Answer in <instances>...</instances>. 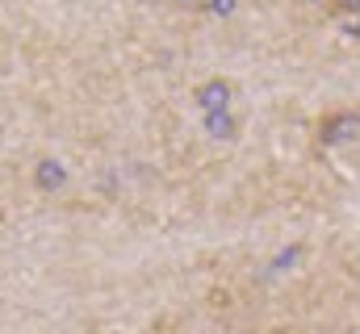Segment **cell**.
<instances>
[{
  "label": "cell",
  "mask_w": 360,
  "mask_h": 334,
  "mask_svg": "<svg viewBox=\"0 0 360 334\" xmlns=\"http://www.w3.org/2000/svg\"><path fill=\"white\" fill-rule=\"evenodd\" d=\"M314 142H319L323 151H340V147L360 142V109L356 105L327 109V113L314 121Z\"/></svg>",
  "instance_id": "obj_1"
},
{
  "label": "cell",
  "mask_w": 360,
  "mask_h": 334,
  "mask_svg": "<svg viewBox=\"0 0 360 334\" xmlns=\"http://www.w3.org/2000/svg\"><path fill=\"white\" fill-rule=\"evenodd\" d=\"M193 96H197V105L205 109V117H214V113H231V105H235V84L222 80V76H210Z\"/></svg>",
  "instance_id": "obj_2"
},
{
  "label": "cell",
  "mask_w": 360,
  "mask_h": 334,
  "mask_svg": "<svg viewBox=\"0 0 360 334\" xmlns=\"http://www.w3.org/2000/svg\"><path fill=\"white\" fill-rule=\"evenodd\" d=\"M327 8H331L335 17H356V13H360V0H327Z\"/></svg>",
  "instance_id": "obj_3"
},
{
  "label": "cell",
  "mask_w": 360,
  "mask_h": 334,
  "mask_svg": "<svg viewBox=\"0 0 360 334\" xmlns=\"http://www.w3.org/2000/svg\"><path fill=\"white\" fill-rule=\"evenodd\" d=\"M160 4H168V8H180V13H197V8H205V0H160Z\"/></svg>",
  "instance_id": "obj_4"
},
{
  "label": "cell",
  "mask_w": 360,
  "mask_h": 334,
  "mask_svg": "<svg viewBox=\"0 0 360 334\" xmlns=\"http://www.w3.org/2000/svg\"><path fill=\"white\" fill-rule=\"evenodd\" d=\"M352 38H360V13L352 17Z\"/></svg>",
  "instance_id": "obj_5"
},
{
  "label": "cell",
  "mask_w": 360,
  "mask_h": 334,
  "mask_svg": "<svg viewBox=\"0 0 360 334\" xmlns=\"http://www.w3.org/2000/svg\"><path fill=\"white\" fill-rule=\"evenodd\" d=\"M306 4H327V0H306Z\"/></svg>",
  "instance_id": "obj_6"
},
{
  "label": "cell",
  "mask_w": 360,
  "mask_h": 334,
  "mask_svg": "<svg viewBox=\"0 0 360 334\" xmlns=\"http://www.w3.org/2000/svg\"><path fill=\"white\" fill-rule=\"evenodd\" d=\"M269 334H293V330H269Z\"/></svg>",
  "instance_id": "obj_7"
}]
</instances>
